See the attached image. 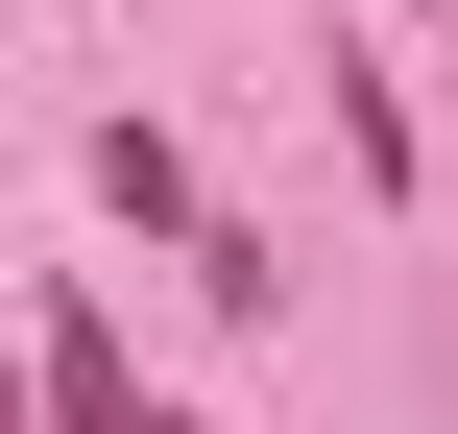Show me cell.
I'll list each match as a JSON object with an SVG mask.
<instances>
[{"mask_svg": "<svg viewBox=\"0 0 458 434\" xmlns=\"http://www.w3.org/2000/svg\"><path fill=\"white\" fill-rule=\"evenodd\" d=\"M0 434H24V362H0Z\"/></svg>", "mask_w": 458, "mask_h": 434, "instance_id": "cell-1", "label": "cell"}, {"mask_svg": "<svg viewBox=\"0 0 458 434\" xmlns=\"http://www.w3.org/2000/svg\"><path fill=\"white\" fill-rule=\"evenodd\" d=\"M145 434H193V411H145Z\"/></svg>", "mask_w": 458, "mask_h": 434, "instance_id": "cell-2", "label": "cell"}]
</instances>
